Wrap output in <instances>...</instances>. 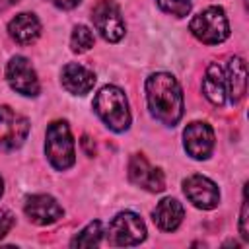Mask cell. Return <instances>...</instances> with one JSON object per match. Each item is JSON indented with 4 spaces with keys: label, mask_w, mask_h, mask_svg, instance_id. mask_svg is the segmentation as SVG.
Here are the masks:
<instances>
[{
    "label": "cell",
    "mask_w": 249,
    "mask_h": 249,
    "mask_svg": "<svg viewBox=\"0 0 249 249\" xmlns=\"http://www.w3.org/2000/svg\"><path fill=\"white\" fill-rule=\"evenodd\" d=\"M93 27L109 43H117L124 37V21L119 6L113 0H99L91 10Z\"/></svg>",
    "instance_id": "obj_7"
},
{
    "label": "cell",
    "mask_w": 249,
    "mask_h": 249,
    "mask_svg": "<svg viewBox=\"0 0 249 249\" xmlns=\"http://www.w3.org/2000/svg\"><path fill=\"white\" fill-rule=\"evenodd\" d=\"M70 45L74 53H86L93 47V33L86 25H76L70 37Z\"/></svg>",
    "instance_id": "obj_18"
},
{
    "label": "cell",
    "mask_w": 249,
    "mask_h": 249,
    "mask_svg": "<svg viewBox=\"0 0 249 249\" xmlns=\"http://www.w3.org/2000/svg\"><path fill=\"white\" fill-rule=\"evenodd\" d=\"M93 109L97 117L115 132H123L130 126V111L126 95L117 86H105L95 93Z\"/></svg>",
    "instance_id": "obj_3"
},
{
    "label": "cell",
    "mask_w": 249,
    "mask_h": 249,
    "mask_svg": "<svg viewBox=\"0 0 249 249\" xmlns=\"http://www.w3.org/2000/svg\"><path fill=\"white\" fill-rule=\"evenodd\" d=\"M247 89V66L239 56L212 62L202 80V91L214 105H237Z\"/></svg>",
    "instance_id": "obj_1"
},
{
    "label": "cell",
    "mask_w": 249,
    "mask_h": 249,
    "mask_svg": "<svg viewBox=\"0 0 249 249\" xmlns=\"http://www.w3.org/2000/svg\"><path fill=\"white\" fill-rule=\"evenodd\" d=\"M183 144L191 158L195 160H206L214 150V130L208 123L195 121L187 124L183 132Z\"/></svg>",
    "instance_id": "obj_10"
},
{
    "label": "cell",
    "mask_w": 249,
    "mask_h": 249,
    "mask_svg": "<svg viewBox=\"0 0 249 249\" xmlns=\"http://www.w3.org/2000/svg\"><path fill=\"white\" fill-rule=\"evenodd\" d=\"M183 206H181V202L177 200V198H171V196H167V198H163V200H160L158 202V206H156V210H154V222H156V226L160 228V230H163V231H175L179 226H181V222H183Z\"/></svg>",
    "instance_id": "obj_16"
},
{
    "label": "cell",
    "mask_w": 249,
    "mask_h": 249,
    "mask_svg": "<svg viewBox=\"0 0 249 249\" xmlns=\"http://www.w3.org/2000/svg\"><path fill=\"white\" fill-rule=\"evenodd\" d=\"M183 191L187 198L202 210H212L220 202V191L214 181H210L204 175H191L183 181Z\"/></svg>",
    "instance_id": "obj_12"
},
{
    "label": "cell",
    "mask_w": 249,
    "mask_h": 249,
    "mask_svg": "<svg viewBox=\"0 0 249 249\" xmlns=\"http://www.w3.org/2000/svg\"><path fill=\"white\" fill-rule=\"evenodd\" d=\"M239 233L241 237L247 241L249 239V230H247V200L243 198V204H241V216H239Z\"/></svg>",
    "instance_id": "obj_21"
},
{
    "label": "cell",
    "mask_w": 249,
    "mask_h": 249,
    "mask_svg": "<svg viewBox=\"0 0 249 249\" xmlns=\"http://www.w3.org/2000/svg\"><path fill=\"white\" fill-rule=\"evenodd\" d=\"M45 154L54 169H68L76 161V150H74V138L70 132V126L66 121H53L47 126L45 136Z\"/></svg>",
    "instance_id": "obj_4"
},
{
    "label": "cell",
    "mask_w": 249,
    "mask_h": 249,
    "mask_svg": "<svg viewBox=\"0 0 249 249\" xmlns=\"http://www.w3.org/2000/svg\"><path fill=\"white\" fill-rule=\"evenodd\" d=\"M101 235H103L101 222L95 220V222H89V224L70 241V245H72V247H95V245H99Z\"/></svg>",
    "instance_id": "obj_17"
},
{
    "label": "cell",
    "mask_w": 249,
    "mask_h": 249,
    "mask_svg": "<svg viewBox=\"0 0 249 249\" xmlns=\"http://www.w3.org/2000/svg\"><path fill=\"white\" fill-rule=\"evenodd\" d=\"M10 37L19 45H29L41 35V23L35 14L21 12L8 23Z\"/></svg>",
    "instance_id": "obj_15"
},
{
    "label": "cell",
    "mask_w": 249,
    "mask_h": 249,
    "mask_svg": "<svg viewBox=\"0 0 249 249\" xmlns=\"http://www.w3.org/2000/svg\"><path fill=\"white\" fill-rule=\"evenodd\" d=\"M56 8H60V10H72V8H76L82 0H51Z\"/></svg>",
    "instance_id": "obj_22"
},
{
    "label": "cell",
    "mask_w": 249,
    "mask_h": 249,
    "mask_svg": "<svg viewBox=\"0 0 249 249\" xmlns=\"http://www.w3.org/2000/svg\"><path fill=\"white\" fill-rule=\"evenodd\" d=\"M189 27H191V33L206 45H218L230 37L228 18H226L224 10L218 6H210V8L202 10L200 14H196L191 19Z\"/></svg>",
    "instance_id": "obj_5"
},
{
    "label": "cell",
    "mask_w": 249,
    "mask_h": 249,
    "mask_svg": "<svg viewBox=\"0 0 249 249\" xmlns=\"http://www.w3.org/2000/svg\"><path fill=\"white\" fill-rule=\"evenodd\" d=\"M158 6L175 18H185L191 12V0H156Z\"/></svg>",
    "instance_id": "obj_19"
},
{
    "label": "cell",
    "mask_w": 249,
    "mask_h": 249,
    "mask_svg": "<svg viewBox=\"0 0 249 249\" xmlns=\"http://www.w3.org/2000/svg\"><path fill=\"white\" fill-rule=\"evenodd\" d=\"M14 214L12 212H8V210H0V239L12 230V226H14Z\"/></svg>",
    "instance_id": "obj_20"
},
{
    "label": "cell",
    "mask_w": 249,
    "mask_h": 249,
    "mask_svg": "<svg viewBox=\"0 0 249 249\" xmlns=\"http://www.w3.org/2000/svg\"><path fill=\"white\" fill-rule=\"evenodd\" d=\"M60 82L62 86L74 93V95H86L91 91L93 84H95V74L86 68L84 64H78V62H70L62 68V74H60Z\"/></svg>",
    "instance_id": "obj_14"
},
{
    "label": "cell",
    "mask_w": 249,
    "mask_h": 249,
    "mask_svg": "<svg viewBox=\"0 0 249 249\" xmlns=\"http://www.w3.org/2000/svg\"><path fill=\"white\" fill-rule=\"evenodd\" d=\"M146 101L152 117L173 126L183 117V91L179 82L167 72H156L146 80Z\"/></svg>",
    "instance_id": "obj_2"
},
{
    "label": "cell",
    "mask_w": 249,
    "mask_h": 249,
    "mask_svg": "<svg viewBox=\"0 0 249 249\" xmlns=\"http://www.w3.org/2000/svg\"><path fill=\"white\" fill-rule=\"evenodd\" d=\"M128 179L150 191V193H160L165 189V177H163V171L160 167H152L150 161L142 156V154H134L128 161Z\"/></svg>",
    "instance_id": "obj_11"
},
{
    "label": "cell",
    "mask_w": 249,
    "mask_h": 249,
    "mask_svg": "<svg viewBox=\"0 0 249 249\" xmlns=\"http://www.w3.org/2000/svg\"><path fill=\"white\" fill-rule=\"evenodd\" d=\"M29 134V121L14 109L0 105V152H12Z\"/></svg>",
    "instance_id": "obj_8"
},
{
    "label": "cell",
    "mask_w": 249,
    "mask_h": 249,
    "mask_svg": "<svg viewBox=\"0 0 249 249\" xmlns=\"http://www.w3.org/2000/svg\"><path fill=\"white\" fill-rule=\"evenodd\" d=\"M107 237L111 245L117 247H132L144 241L146 237V226L142 218L134 212H119L107 230Z\"/></svg>",
    "instance_id": "obj_6"
},
{
    "label": "cell",
    "mask_w": 249,
    "mask_h": 249,
    "mask_svg": "<svg viewBox=\"0 0 249 249\" xmlns=\"http://www.w3.org/2000/svg\"><path fill=\"white\" fill-rule=\"evenodd\" d=\"M27 218L37 226H49L62 218V206L49 195H33L25 202Z\"/></svg>",
    "instance_id": "obj_13"
},
{
    "label": "cell",
    "mask_w": 249,
    "mask_h": 249,
    "mask_svg": "<svg viewBox=\"0 0 249 249\" xmlns=\"http://www.w3.org/2000/svg\"><path fill=\"white\" fill-rule=\"evenodd\" d=\"M6 80L14 91H18L25 97H35L41 89L37 72L25 56L10 58V62L6 66Z\"/></svg>",
    "instance_id": "obj_9"
},
{
    "label": "cell",
    "mask_w": 249,
    "mask_h": 249,
    "mask_svg": "<svg viewBox=\"0 0 249 249\" xmlns=\"http://www.w3.org/2000/svg\"><path fill=\"white\" fill-rule=\"evenodd\" d=\"M2 193H4V181H2V177H0V196H2Z\"/></svg>",
    "instance_id": "obj_23"
}]
</instances>
